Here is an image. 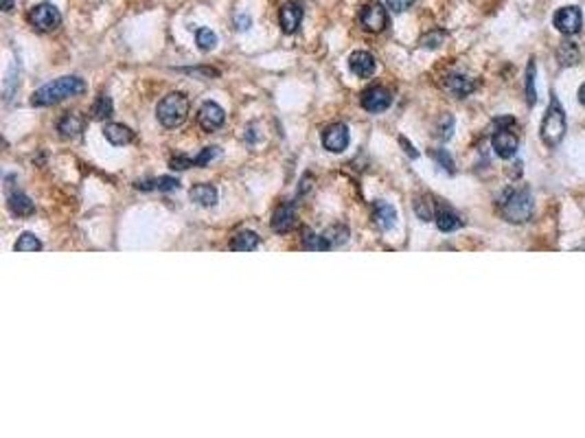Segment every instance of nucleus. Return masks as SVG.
<instances>
[{"label": "nucleus", "instance_id": "1", "mask_svg": "<svg viewBox=\"0 0 585 438\" xmlns=\"http://www.w3.org/2000/svg\"><path fill=\"white\" fill-rule=\"evenodd\" d=\"M86 92V82L79 79L75 75H68V77H60L55 82L44 84L40 90L33 92L31 97V106L36 108H47V106H55L68 97H79Z\"/></svg>", "mask_w": 585, "mask_h": 438}, {"label": "nucleus", "instance_id": "23", "mask_svg": "<svg viewBox=\"0 0 585 438\" xmlns=\"http://www.w3.org/2000/svg\"><path fill=\"white\" fill-rule=\"evenodd\" d=\"M136 189H143V191H149V189H156V191H176L180 189V182L178 178H171V176H163L158 180H152V182H136Z\"/></svg>", "mask_w": 585, "mask_h": 438}, {"label": "nucleus", "instance_id": "15", "mask_svg": "<svg viewBox=\"0 0 585 438\" xmlns=\"http://www.w3.org/2000/svg\"><path fill=\"white\" fill-rule=\"evenodd\" d=\"M373 222L380 230H390L397 224V211L393 204L388 202H375L373 204Z\"/></svg>", "mask_w": 585, "mask_h": 438}, {"label": "nucleus", "instance_id": "25", "mask_svg": "<svg viewBox=\"0 0 585 438\" xmlns=\"http://www.w3.org/2000/svg\"><path fill=\"white\" fill-rule=\"evenodd\" d=\"M112 112H114V108H112V99H110L108 95H101V97L97 99V103L93 106V119H97V121H106V119H110V117H112Z\"/></svg>", "mask_w": 585, "mask_h": 438}, {"label": "nucleus", "instance_id": "9", "mask_svg": "<svg viewBox=\"0 0 585 438\" xmlns=\"http://www.w3.org/2000/svg\"><path fill=\"white\" fill-rule=\"evenodd\" d=\"M349 141H351V134H349V128L344 123L329 125V128L325 130V134H323L325 149H327V152H334V154H342L344 149L349 147Z\"/></svg>", "mask_w": 585, "mask_h": 438}, {"label": "nucleus", "instance_id": "29", "mask_svg": "<svg viewBox=\"0 0 585 438\" xmlns=\"http://www.w3.org/2000/svg\"><path fill=\"white\" fill-rule=\"evenodd\" d=\"M526 101L529 106H535L537 101V90H535V62L531 60L529 71H526Z\"/></svg>", "mask_w": 585, "mask_h": 438}, {"label": "nucleus", "instance_id": "34", "mask_svg": "<svg viewBox=\"0 0 585 438\" xmlns=\"http://www.w3.org/2000/svg\"><path fill=\"white\" fill-rule=\"evenodd\" d=\"M171 169H178V171H185V169H191L195 167V160L189 158V156H174L171 158Z\"/></svg>", "mask_w": 585, "mask_h": 438}, {"label": "nucleus", "instance_id": "6", "mask_svg": "<svg viewBox=\"0 0 585 438\" xmlns=\"http://www.w3.org/2000/svg\"><path fill=\"white\" fill-rule=\"evenodd\" d=\"M29 22L42 33H51L62 25L60 9L51 3H40L29 11Z\"/></svg>", "mask_w": 585, "mask_h": 438}, {"label": "nucleus", "instance_id": "5", "mask_svg": "<svg viewBox=\"0 0 585 438\" xmlns=\"http://www.w3.org/2000/svg\"><path fill=\"white\" fill-rule=\"evenodd\" d=\"M513 123H515V121H513L511 117L498 119V121H496L498 130H496V134H493V138H491L496 154H498L500 158H504V160L513 158L515 152H518V136H515V134L509 130V125H513Z\"/></svg>", "mask_w": 585, "mask_h": 438}, {"label": "nucleus", "instance_id": "24", "mask_svg": "<svg viewBox=\"0 0 585 438\" xmlns=\"http://www.w3.org/2000/svg\"><path fill=\"white\" fill-rule=\"evenodd\" d=\"M437 226H439V230H443V233H452V230L463 226V219L450 209H441L437 213Z\"/></svg>", "mask_w": 585, "mask_h": 438}, {"label": "nucleus", "instance_id": "4", "mask_svg": "<svg viewBox=\"0 0 585 438\" xmlns=\"http://www.w3.org/2000/svg\"><path fill=\"white\" fill-rule=\"evenodd\" d=\"M566 134V114L561 110L559 101L553 97L550 106L546 110V117L542 121V141L548 147H557L561 143V138Z\"/></svg>", "mask_w": 585, "mask_h": 438}, {"label": "nucleus", "instance_id": "30", "mask_svg": "<svg viewBox=\"0 0 585 438\" xmlns=\"http://www.w3.org/2000/svg\"><path fill=\"white\" fill-rule=\"evenodd\" d=\"M220 156H222L220 147H204L202 152L195 156L193 160H195V167H206V165L213 163V160H217Z\"/></svg>", "mask_w": 585, "mask_h": 438}, {"label": "nucleus", "instance_id": "38", "mask_svg": "<svg viewBox=\"0 0 585 438\" xmlns=\"http://www.w3.org/2000/svg\"><path fill=\"white\" fill-rule=\"evenodd\" d=\"M399 143H401V147H406V152H408L410 158H417V156H419V154L415 152V147H412V145L406 141V138H399Z\"/></svg>", "mask_w": 585, "mask_h": 438}, {"label": "nucleus", "instance_id": "13", "mask_svg": "<svg viewBox=\"0 0 585 438\" xmlns=\"http://www.w3.org/2000/svg\"><path fill=\"white\" fill-rule=\"evenodd\" d=\"M349 68H351V73H355L358 77L369 79V77L375 73L377 64H375V57H373L371 53H366V51H355V53H351V55H349Z\"/></svg>", "mask_w": 585, "mask_h": 438}, {"label": "nucleus", "instance_id": "17", "mask_svg": "<svg viewBox=\"0 0 585 438\" xmlns=\"http://www.w3.org/2000/svg\"><path fill=\"white\" fill-rule=\"evenodd\" d=\"M103 136H106L108 141H110L112 145H117V147L130 145V143L134 141V132L128 128V125H123V123H110V125H106V128H103Z\"/></svg>", "mask_w": 585, "mask_h": 438}, {"label": "nucleus", "instance_id": "16", "mask_svg": "<svg viewBox=\"0 0 585 438\" xmlns=\"http://www.w3.org/2000/svg\"><path fill=\"white\" fill-rule=\"evenodd\" d=\"M7 204H9V211L18 217H29V215H33V211H36V204H33L31 198H27L22 191H9Z\"/></svg>", "mask_w": 585, "mask_h": 438}, {"label": "nucleus", "instance_id": "8", "mask_svg": "<svg viewBox=\"0 0 585 438\" xmlns=\"http://www.w3.org/2000/svg\"><path fill=\"white\" fill-rule=\"evenodd\" d=\"M553 25L557 27V31L564 33V36H575V33H579L581 27H583V14H581V9L575 7V5L557 9V14H555V18H553Z\"/></svg>", "mask_w": 585, "mask_h": 438}, {"label": "nucleus", "instance_id": "22", "mask_svg": "<svg viewBox=\"0 0 585 438\" xmlns=\"http://www.w3.org/2000/svg\"><path fill=\"white\" fill-rule=\"evenodd\" d=\"M557 60L561 66H575L581 60V51L575 42H564L557 49Z\"/></svg>", "mask_w": 585, "mask_h": 438}, {"label": "nucleus", "instance_id": "3", "mask_svg": "<svg viewBox=\"0 0 585 438\" xmlns=\"http://www.w3.org/2000/svg\"><path fill=\"white\" fill-rule=\"evenodd\" d=\"M500 211H502V217L507 219V222H513V224H522L526 222V219L531 217L533 213V198L531 193L526 189H518V191H507L504 193V198L500 202Z\"/></svg>", "mask_w": 585, "mask_h": 438}, {"label": "nucleus", "instance_id": "33", "mask_svg": "<svg viewBox=\"0 0 585 438\" xmlns=\"http://www.w3.org/2000/svg\"><path fill=\"white\" fill-rule=\"evenodd\" d=\"M325 237L329 239V244H331V246H338V244H344V241H347L349 230H347V228H331Z\"/></svg>", "mask_w": 585, "mask_h": 438}, {"label": "nucleus", "instance_id": "31", "mask_svg": "<svg viewBox=\"0 0 585 438\" xmlns=\"http://www.w3.org/2000/svg\"><path fill=\"white\" fill-rule=\"evenodd\" d=\"M452 132H454V119L452 114H445L437 125V136L441 141H447V138H452Z\"/></svg>", "mask_w": 585, "mask_h": 438}, {"label": "nucleus", "instance_id": "10", "mask_svg": "<svg viewBox=\"0 0 585 438\" xmlns=\"http://www.w3.org/2000/svg\"><path fill=\"white\" fill-rule=\"evenodd\" d=\"M226 121V112L222 106H217L215 101H206L198 112V123L204 132H215L220 130Z\"/></svg>", "mask_w": 585, "mask_h": 438}, {"label": "nucleus", "instance_id": "12", "mask_svg": "<svg viewBox=\"0 0 585 438\" xmlns=\"http://www.w3.org/2000/svg\"><path fill=\"white\" fill-rule=\"evenodd\" d=\"M296 219H298V213H296V202H288L283 204L281 209L272 215V230L279 235H285L290 233V230L296 228Z\"/></svg>", "mask_w": 585, "mask_h": 438}, {"label": "nucleus", "instance_id": "14", "mask_svg": "<svg viewBox=\"0 0 585 438\" xmlns=\"http://www.w3.org/2000/svg\"><path fill=\"white\" fill-rule=\"evenodd\" d=\"M279 22H281V29H283L285 33H296L298 27H301V22H303V9H301V5H296V3L283 5L281 11H279Z\"/></svg>", "mask_w": 585, "mask_h": 438}, {"label": "nucleus", "instance_id": "18", "mask_svg": "<svg viewBox=\"0 0 585 438\" xmlns=\"http://www.w3.org/2000/svg\"><path fill=\"white\" fill-rule=\"evenodd\" d=\"M445 88L452 92L454 97L458 99H465L467 95H472L474 88H476V82L469 77H463V75H450L445 82Z\"/></svg>", "mask_w": 585, "mask_h": 438}, {"label": "nucleus", "instance_id": "2", "mask_svg": "<svg viewBox=\"0 0 585 438\" xmlns=\"http://www.w3.org/2000/svg\"><path fill=\"white\" fill-rule=\"evenodd\" d=\"M189 110H191L189 97L182 95V92H171V95H167L163 101L158 103L156 117H158V121H160L163 128L176 130V128H180V125L187 121Z\"/></svg>", "mask_w": 585, "mask_h": 438}, {"label": "nucleus", "instance_id": "21", "mask_svg": "<svg viewBox=\"0 0 585 438\" xmlns=\"http://www.w3.org/2000/svg\"><path fill=\"white\" fill-rule=\"evenodd\" d=\"M259 244H261V239H259L257 233H252V230H242V233H237L233 237L231 248L235 252H252V250L259 248Z\"/></svg>", "mask_w": 585, "mask_h": 438}, {"label": "nucleus", "instance_id": "28", "mask_svg": "<svg viewBox=\"0 0 585 438\" xmlns=\"http://www.w3.org/2000/svg\"><path fill=\"white\" fill-rule=\"evenodd\" d=\"M195 40H198V46L202 51H213L217 46V36L211 29H198V33H195Z\"/></svg>", "mask_w": 585, "mask_h": 438}, {"label": "nucleus", "instance_id": "19", "mask_svg": "<svg viewBox=\"0 0 585 438\" xmlns=\"http://www.w3.org/2000/svg\"><path fill=\"white\" fill-rule=\"evenodd\" d=\"M189 195L195 204L206 206V209L217 204V189L213 187V184H195V187L189 191Z\"/></svg>", "mask_w": 585, "mask_h": 438}, {"label": "nucleus", "instance_id": "40", "mask_svg": "<svg viewBox=\"0 0 585 438\" xmlns=\"http://www.w3.org/2000/svg\"><path fill=\"white\" fill-rule=\"evenodd\" d=\"M579 101H581L583 106H585V84H583V86L579 88Z\"/></svg>", "mask_w": 585, "mask_h": 438}, {"label": "nucleus", "instance_id": "32", "mask_svg": "<svg viewBox=\"0 0 585 438\" xmlns=\"http://www.w3.org/2000/svg\"><path fill=\"white\" fill-rule=\"evenodd\" d=\"M432 158L437 160V163L447 171V174H454V160H452V156L445 152V149H434L432 152Z\"/></svg>", "mask_w": 585, "mask_h": 438}, {"label": "nucleus", "instance_id": "36", "mask_svg": "<svg viewBox=\"0 0 585 438\" xmlns=\"http://www.w3.org/2000/svg\"><path fill=\"white\" fill-rule=\"evenodd\" d=\"M443 38H445L443 33H439V31H432V33H428V36L421 40V44H423V46H428V49H437V46H441Z\"/></svg>", "mask_w": 585, "mask_h": 438}, {"label": "nucleus", "instance_id": "27", "mask_svg": "<svg viewBox=\"0 0 585 438\" xmlns=\"http://www.w3.org/2000/svg\"><path fill=\"white\" fill-rule=\"evenodd\" d=\"M42 250V241L33 233H22L16 241V252H38Z\"/></svg>", "mask_w": 585, "mask_h": 438}, {"label": "nucleus", "instance_id": "7", "mask_svg": "<svg viewBox=\"0 0 585 438\" xmlns=\"http://www.w3.org/2000/svg\"><path fill=\"white\" fill-rule=\"evenodd\" d=\"M360 25L369 33H382L388 29V11L382 3H369L360 11Z\"/></svg>", "mask_w": 585, "mask_h": 438}, {"label": "nucleus", "instance_id": "37", "mask_svg": "<svg viewBox=\"0 0 585 438\" xmlns=\"http://www.w3.org/2000/svg\"><path fill=\"white\" fill-rule=\"evenodd\" d=\"M235 27H237L239 31H248V29L252 27V18H250L248 14H237V16H235Z\"/></svg>", "mask_w": 585, "mask_h": 438}, {"label": "nucleus", "instance_id": "20", "mask_svg": "<svg viewBox=\"0 0 585 438\" xmlns=\"http://www.w3.org/2000/svg\"><path fill=\"white\" fill-rule=\"evenodd\" d=\"M57 132L62 138H77L84 132V119L79 114H66V117L57 123Z\"/></svg>", "mask_w": 585, "mask_h": 438}, {"label": "nucleus", "instance_id": "35", "mask_svg": "<svg viewBox=\"0 0 585 438\" xmlns=\"http://www.w3.org/2000/svg\"><path fill=\"white\" fill-rule=\"evenodd\" d=\"M415 3L417 0H386V7L390 11H395V14H401V11H408Z\"/></svg>", "mask_w": 585, "mask_h": 438}, {"label": "nucleus", "instance_id": "39", "mask_svg": "<svg viewBox=\"0 0 585 438\" xmlns=\"http://www.w3.org/2000/svg\"><path fill=\"white\" fill-rule=\"evenodd\" d=\"M0 7H3L5 14H9V11H14V0H0Z\"/></svg>", "mask_w": 585, "mask_h": 438}, {"label": "nucleus", "instance_id": "11", "mask_svg": "<svg viewBox=\"0 0 585 438\" xmlns=\"http://www.w3.org/2000/svg\"><path fill=\"white\" fill-rule=\"evenodd\" d=\"M390 103H393V97H390V92L382 86H373L362 95V108L373 114L388 110Z\"/></svg>", "mask_w": 585, "mask_h": 438}, {"label": "nucleus", "instance_id": "26", "mask_svg": "<svg viewBox=\"0 0 585 438\" xmlns=\"http://www.w3.org/2000/svg\"><path fill=\"white\" fill-rule=\"evenodd\" d=\"M303 246H305L307 250H316V252H327V250H331V244H329L327 237L314 235V233H309V230H305Z\"/></svg>", "mask_w": 585, "mask_h": 438}]
</instances>
